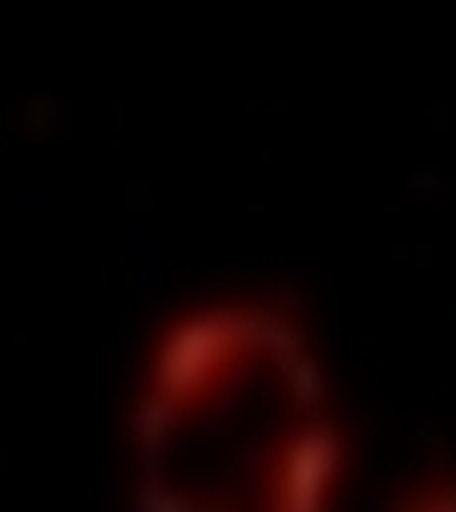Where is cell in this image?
I'll use <instances>...</instances> for the list:
<instances>
[{
  "label": "cell",
  "mask_w": 456,
  "mask_h": 512,
  "mask_svg": "<svg viewBox=\"0 0 456 512\" xmlns=\"http://www.w3.org/2000/svg\"><path fill=\"white\" fill-rule=\"evenodd\" d=\"M392 512H456V468L432 464L400 488Z\"/></svg>",
  "instance_id": "obj_2"
},
{
  "label": "cell",
  "mask_w": 456,
  "mask_h": 512,
  "mask_svg": "<svg viewBox=\"0 0 456 512\" xmlns=\"http://www.w3.org/2000/svg\"><path fill=\"white\" fill-rule=\"evenodd\" d=\"M130 460L138 512H335L348 436L303 315L275 295L182 311L150 347Z\"/></svg>",
  "instance_id": "obj_1"
}]
</instances>
